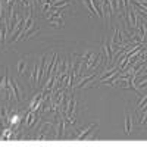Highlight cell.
I'll return each mask as SVG.
<instances>
[{
	"instance_id": "7a4b0ae2",
	"label": "cell",
	"mask_w": 147,
	"mask_h": 147,
	"mask_svg": "<svg viewBox=\"0 0 147 147\" xmlns=\"http://www.w3.org/2000/svg\"><path fill=\"white\" fill-rule=\"evenodd\" d=\"M43 100H44V91L38 93V94H37L34 99H32V102H31V105H30V110H32V112H37V110L41 107Z\"/></svg>"
},
{
	"instance_id": "52a82bcc",
	"label": "cell",
	"mask_w": 147,
	"mask_h": 147,
	"mask_svg": "<svg viewBox=\"0 0 147 147\" xmlns=\"http://www.w3.org/2000/svg\"><path fill=\"white\" fill-rule=\"evenodd\" d=\"M35 32H38V27H35V24H31V27H28L25 31H24V32H22V35L19 37V38L27 40V38H30V37H31L32 34H35Z\"/></svg>"
},
{
	"instance_id": "3957f363",
	"label": "cell",
	"mask_w": 147,
	"mask_h": 147,
	"mask_svg": "<svg viewBox=\"0 0 147 147\" xmlns=\"http://www.w3.org/2000/svg\"><path fill=\"white\" fill-rule=\"evenodd\" d=\"M125 12H127V15H128V24H131L132 28H137L138 22H137V12H136V9L129 5V7L125 9Z\"/></svg>"
},
{
	"instance_id": "9a60e30c",
	"label": "cell",
	"mask_w": 147,
	"mask_h": 147,
	"mask_svg": "<svg viewBox=\"0 0 147 147\" xmlns=\"http://www.w3.org/2000/svg\"><path fill=\"white\" fill-rule=\"evenodd\" d=\"M7 113H9V110H7L5 106H0V121H2V122H6Z\"/></svg>"
},
{
	"instance_id": "7c38bea8",
	"label": "cell",
	"mask_w": 147,
	"mask_h": 147,
	"mask_svg": "<svg viewBox=\"0 0 147 147\" xmlns=\"http://www.w3.org/2000/svg\"><path fill=\"white\" fill-rule=\"evenodd\" d=\"M118 71H119V68H118V65H116L115 68H112V69H110L109 72H106V74H105V75H103V77H102V78L99 80V82H97V84H103V81H105V80H107V78H110V77H112V75H113V74H116Z\"/></svg>"
},
{
	"instance_id": "277c9868",
	"label": "cell",
	"mask_w": 147,
	"mask_h": 147,
	"mask_svg": "<svg viewBox=\"0 0 147 147\" xmlns=\"http://www.w3.org/2000/svg\"><path fill=\"white\" fill-rule=\"evenodd\" d=\"M57 134H56V138H63V132H65V118L63 115H57Z\"/></svg>"
},
{
	"instance_id": "8992f818",
	"label": "cell",
	"mask_w": 147,
	"mask_h": 147,
	"mask_svg": "<svg viewBox=\"0 0 147 147\" xmlns=\"http://www.w3.org/2000/svg\"><path fill=\"white\" fill-rule=\"evenodd\" d=\"M100 72H102V71H94V74H90V75H87V77H82V78L78 81L77 87H78V88H82L84 85H87V82L93 81V80H94V77L97 75V74H100Z\"/></svg>"
},
{
	"instance_id": "e0dca14e",
	"label": "cell",
	"mask_w": 147,
	"mask_h": 147,
	"mask_svg": "<svg viewBox=\"0 0 147 147\" xmlns=\"http://www.w3.org/2000/svg\"><path fill=\"white\" fill-rule=\"evenodd\" d=\"M32 0H21V6L22 7H28V9H31L32 7Z\"/></svg>"
},
{
	"instance_id": "ac0fdd59",
	"label": "cell",
	"mask_w": 147,
	"mask_h": 147,
	"mask_svg": "<svg viewBox=\"0 0 147 147\" xmlns=\"http://www.w3.org/2000/svg\"><path fill=\"white\" fill-rule=\"evenodd\" d=\"M146 100H147V97H146V96H143V100L138 103V107H137V113L140 112L141 109H144V107H146Z\"/></svg>"
},
{
	"instance_id": "5b68a950",
	"label": "cell",
	"mask_w": 147,
	"mask_h": 147,
	"mask_svg": "<svg viewBox=\"0 0 147 147\" xmlns=\"http://www.w3.org/2000/svg\"><path fill=\"white\" fill-rule=\"evenodd\" d=\"M10 88H12V96H13V99L19 103V102H21V94H22V91H21L19 85H18V82H16L15 80H10Z\"/></svg>"
},
{
	"instance_id": "30bf717a",
	"label": "cell",
	"mask_w": 147,
	"mask_h": 147,
	"mask_svg": "<svg viewBox=\"0 0 147 147\" xmlns=\"http://www.w3.org/2000/svg\"><path fill=\"white\" fill-rule=\"evenodd\" d=\"M132 132V118L129 116V113H125V134H131Z\"/></svg>"
},
{
	"instance_id": "ba28073f",
	"label": "cell",
	"mask_w": 147,
	"mask_h": 147,
	"mask_svg": "<svg viewBox=\"0 0 147 147\" xmlns=\"http://www.w3.org/2000/svg\"><path fill=\"white\" fill-rule=\"evenodd\" d=\"M124 46V38H122V35H121V31L119 28H115V32H113V38H112V46Z\"/></svg>"
},
{
	"instance_id": "5bb4252c",
	"label": "cell",
	"mask_w": 147,
	"mask_h": 147,
	"mask_svg": "<svg viewBox=\"0 0 147 147\" xmlns=\"http://www.w3.org/2000/svg\"><path fill=\"white\" fill-rule=\"evenodd\" d=\"M68 5H69L68 0H59V2H55V3L52 5V7H53V9H63V7H66Z\"/></svg>"
},
{
	"instance_id": "9c48e42d",
	"label": "cell",
	"mask_w": 147,
	"mask_h": 147,
	"mask_svg": "<svg viewBox=\"0 0 147 147\" xmlns=\"http://www.w3.org/2000/svg\"><path fill=\"white\" fill-rule=\"evenodd\" d=\"M102 47L105 49V52H106V55H107V65L112 62V57H113V52H112V47H110L109 44H107V41L106 40H102Z\"/></svg>"
},
{
	"instance_id": "2e32d148",
	"label": "cell",
	"mask_w": 147,
	"mask_h": 147,
	"mask_svg": "<svg viewBox=\"0 0 147 147\" xmlns=\"http://www.w3.org/2000/svg\"><path fill=\"white\" fill-rule=\"evenodd\" d=\"M25 69H27V63L24 62V60L18 62V74L19 75H24V74H25Z\"/></svg>"
},
{
	"instance_id": "d6986e66",
	"label": "cell",
	"mask_w": 147,
	"mask_h": 147,
	"mask_svg": "<svg viewBox=\"0 0 147 147\" xmlns=\"http://www.w3.org/2000/svg\"><path fill=\"white\" fill-rule=\"evenodd\" d=\"M35 3H37V5H43L44 0H35Z\"/></svg>"
},
{
	"instance_id": "6da1fadb",
	"label": "cell",
	"mask_w": 147,
	"mask_h": 147,
	"mask_svg": "<svg viewBox=\"0 0 147 147\" xmlns=\"http://www.w3.org/2000/svg\"><path fill=\"white\" fill-rule=\"evenodd\" d=\"M6 122H7L9 128H12L13 131H16V129L19 128V125L22 124V118H21V115L18 113V110H10V112L7 113Z\"/></svg>"
},
{
	"instance_id": "4fadbf2b",
	"label": "cell",
	"mask_w": 147,
	"mask_h": 147,
	"mask_svg": "<svg viewBox=\"0 0 147 147\" xmlns=\"http://www.w3.org/2000/svg\"><path fill=\"white\" fill-rule=\"evenodd\" d=\"M37 69H38V63H34L32 71H31V77H30V84L31 85L37 84Z\"/></svg>"
},
{
	"instance_id": "ffe728a7",
	"label": "cell",
	"mask_w": 147,
	"mask_h": 147,
	"mask_svg": "<svg viewBox=\"0 0 147 147\" xmlns=\"http://www.w3.org/2000/svg\"><path fill=\"white\" fill-rule=\"evenodd\" d=\"M19 2H21V0H19Z\"/></svg>"
},
{
	"instance_id": "8fae6325",
	"label": "cell",
	"mask_w": 147,
	"mask_h": 147,
	"mask_svg": "<svg viewBox=\"0 0 147 147\" xmlns=\"http://www.w3.org/2000/svg\"><path fill=\"white\" fill-rule=\"evenodd\" d=\"M35 112H32V110H28L27 112V119H25V124H27V127L28 128H31L32 125H34V121H35Z\"/></svg>"
}]
</instances>
